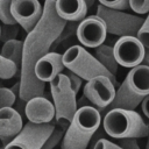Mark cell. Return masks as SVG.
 Listing matches in <instances>:
<instances>
[{"label":"cell","instance_id":"obj_1","mask_svg":"<svg viewBox=\"0 0 149 149\" xmlns=\"http://www.w3.org/2000/svg\"><path fill=\"white\" fill-rule=\"evenodd\" d=\"M65 23L66 21L61 19L55 10V0H44L41 20L27 33L23 41L19 80V98L22 101L44 93L45 83L36 78L34 68L36 62L51 50Z\"/></svg>","mask_w":149,"mask_h":149},{"label":"cell","instance_id":"obj_2","mask_svg":"<svg viewBox=\"0 0 149 149\" xmlns=\"http://www.w3.org/2000/svg\"><path fill=\"white\" fill-rule=\"evenodd\" d=\"M101 125V113L91 105L78 107L65 129L61 149H87Z\"/></svg>","mask_w":149,"mask_h":149},{"label":"cell","instance_id":"obj_3","mask_svg":"<svg viewBox=\"0 0 149 149\" xmlns=\"http://www.w3.org/2000/svg\"><path fill=\"white\" fill-rule=\"evenodd\" d=\"M104 132L113 139L135 137L149 135V126L135 109L111 108L101 120Z\"/></svg>","mask_w":149,"mask_h":149},{"label":"cell","instance_id":"obj_4","mask_svg":"<svg viewBox=\"0 0 149 149\" xmlns=\"http://www.w3.org/2000/svg\"><path fill=\"white\" fill-rule=\"evenodd\" d=\"M149 94V65L140 64L132 68L119 88L115 91V97L112 104L107 107L111 108H126L135 109L143 98Z\"/></svg>","mask_w":149,"mask_h":149},{"label":"cell","instance_id":"obj_5","mask_svg":"<svg viewBox=\"0 0 149 149\" xmlns=\"http://www.w3.org/2000/svg\"><path fill=\"white\" fill-rule=\"evenodd\" d=\"M63 63L66 70L78 74L83 80L87 81L98 76H106L114 84L116 83L115 76L105 69L99 61L80 44H74L64 51Z\"/></svg>","mask_w":149,"mask_h":149},{"label":"cell","instance_id":"obj_6","mask_svg":"<svg viewBox=\"0 0 149 149\" xmlns=\"http://www.w3.org/2000/svg\"><path fill=\"white\" fill-rule=\"evenodd\" d=\"M49 88L55 107V123L66 129L78 109L77 94L71 88L69 78L64 72L49 83Z\"/></svg>","mask_w":149,"mask_h":149},{"label":"cell","instance_id":"obj_7","mask_svg":"<svg viewBox=\"0 0 149 149\" xmlns=\"http://www.w3.org/2000/svg\"><path fill=\"white\" fill-rule=\"evenodd\" d=\"M105 23L107 34L115 36H136L144 19L140 15L129 14L123 10L107 8L102 5H98L97 13Z\"/></svg>","mask_w":149,"mask_h":149},{"label":"cell","instance_id":"obj_8","mask_svg":"<svg viewBox=\"0 0 149 149\" xmlns=\"http://www.w3.org/2000/svg\"><path fill=\"white\" fill-rule=\"evenodd\" d=\"M55 122L34 123L28 121L19 134L9 141L3 149H42L45 140L52 132Z\"/></svg>","mask_w":149,"mask_h":149},{"label":"cell","instance_id":"obj_9","mask_svg":"<svg viewBox=\"0 0 149 149\" xmlns=\"http://www.w3.org/2000/svg\"><path fill=\"white\" fill-rule=\"evenodd\" d=\"M115 85L108 77L98 76L85 83L83 94L91 106L95 107L101 113L112 104L115 97Z\"/></svg>","mask_w":149,"mask_h":149},{"label":"cell","instance_id":"obj_10","mask_svg":"<svg viewBox=\"0 0 149 149\" xmlns=\"http://www.w3.org/2000/svg\"><path fill=\"white\" fill-rule=\"evenodd\" d=\"M115 59L123 68H134L144 61L147 48L137 36H121L113 45Z\"/></svg>","mask_w":149,"mask_h":149},{"label":"cell","instance_id":"obj_11","mask_svg":"<svg viewBox=\"0 0 149 149\" xmlns=\"http://www.w3.org/2000/svg\"><path fill=\"white\" fill-rule=\"evenodd\" d=\"M76 37L80 45L86 48H97L102 44L107 37V30L104 21L98 15H90L79 21Z\"/></svg>","mask_w":149,"mask_h":149},{"label":"cell","instance_id":"obj_12","mask_svg":"<svg viewBox=\"0 0 149 149\" xmlns=\"http://www.w3.org/2000/svg\"><path fill=\"white\" fill-rule=\"evenodd\" d=\"M10 9L15 22L26 33L37 24L43 14V5L38 0H12Z\"/></svg>","mask_w":149,"mask_h":149},{"label":"cell","instance_id":"obj_13","mask_svg":"<svg viewBox=\"0 0 149 149\" xmlns=\"http://www.w3.org/2000/svg\"><path fill=\"white\" fill-rule=\"evenodd\" d=\"M24 114L28 121L34 123H49L55 121V107L51 100L36 95L26 101Z\"/></svg>","mask_w":149,"mask_h":149},{"label":"cell","instance_id":"obj_14","mask_svg":"<svg viewBox=\"0 0 149 149\" xmlns=\"http://www.w3.org/2000/svg\"><path fill=\"white\" fill-rule=\"evenodd\" d=\"M65 70L63 55L56 51H49L43 55L35 64L34 73L42 83H50Z\"/></svg>","mask_w":149,"mask_h":149},{"label":"cell","instance_id":"obj_15","mask_svg":"<svg viewBox=\"0 0 149 149\" xmlns=\"http://www.w3.org/2000/svg\"><path fill=\"white\" fill-rule=\"evenodd\" d=\"M23 127L22 116L13 107L0 109V142L5 147L12 141Z\"/></svg>","mask_w":149,"mask_h":149},{"label":"cell","instance_id":"obj_16","mask_svg":"<svg viewBox=\"0 0 149 149\" xmlns=\"http://www.w3.org/2000/svg\"><path fill=\"white\" fill-rule=\"evenodd\" d=\"M85 0H55V10L57 15L66 22H79L87 14Z\"/></svg>","mask_w":149,"mask_h":149},{"label":"cell","instance_id":"obj_17","mask_svg":"<svg viewBox=\"0 0 149 149\" xmlns=\"http://www.w3.org/2000/svg\"><path fill=\"white\" fill-rule=\"evenodd\" d=\"M94 57L112 74H114V76L116 74L119 64H118V62L115 59L113 47H111L108 44H105V43L98 45L97 48H94Z\"/></svg>","mask_w":149,"mask_h":149},{"label":"cell","instance_id":"obj_18","mask_svg":"<svg viewBox=\"0 0 149 149\" xmlns=\"http://www.w3.org/2000/svg\"><path fill=\"white\" fill-rule=\"evenodd\" d=\"M22 48H23V41L12 38V40L3 42L0 49V54L3 57L12 61L20 70V65L22 61Z\"/></svg>","mask_w":149,"mask_h":149},{"label":"cell","instance_id":"obj_19","mask_svg":"<svg viewBox=\"0 0 149 149\" xmlns=\"http://www.w3.org/2000/svg\"><path fill=\"white\" fill-rule=\"evenodd\" d=\"M17 73H20L19 68L0 54V79H12Z\"/></svg>","mask_w":149,"mask_h":149},{"label":"cell","instance_id":"obj_20","mask_svg":"<svg viewBox=\"0 0 149 149\" xmlns=\"http://www.w3.org/2000/svg\"><path fill=\"white\" fill-rule=\"evenodd\" d=\"M64 133H65V128L55 123L54 129L50 133V135L48 136V139L45 140L44 144L42 146V149H54L55 147H57L62 142Z\"/></svg>","mask_w":149,"mask_h":149},{"label":"cell","instance_id":"obj_21","mask_svg":"<svg viewBox=\"0 0 149 149\" xmlns=\"http://www.w3.org/2000/svg\"><path fill=\"white\" fill-rule=\"evenodd\" d=\"M12 0H0V22L2 24H15L10 9Z\"/></svg>","mask_w":149,"mask_h":149},{"label":"cell","instance_id":"obj_22","mask_svg":"<svg viewBox=\"0 0 149 149\" xmlns=\"http://www.w3.org/2000/svg\"><path fill=\"white\" fill-rule=\"evenodd\" d=\"M16 94L8 87H0V109L3 107H12L15 104Z\"/></svg>","mask_w":149,"mask_h":149},{"label":"cell","instance_id":"obj_23","mask_svg":"<svg viewBox=\"0 0 149 149\" xmlns=\"http://www.w3.org/2000/svg\"><path fill=\"white\" fill-rule=\"evenodd\" d=\"M17 23L15 24H0V41L6 42L12 38H16L19 34V28Z\"/></svg>","mask_w":149,"mask_h":149},{"label":"cell","instance_id":"obj_24","mask_svg":"<svg viewBox=\"0 0 149 149\" xmlns=\"http://www.w3.org/2000/svg\"><path fill=\"white\" fill-rule=\"evenodd\" d=\"M100 5L119 10H127L129 9V0H98Z\"/></svg>","mask_w":149,"mask_h":149},{"label":"cell","instance_id":"obj_25","mask_svg":"<svg viewBox=\"0 0 149 149\" xmlns=\"http://www.w3.org/2000/svg\"><path fill=\"white\" fill-rule=\"evenodd\" d=\"M136 36L143 43V45L147 49H149V12L147 13V17L144 19V21H143Z\"/></svg>","mask_w":149,"mask_h":149},{"label":"cell","instance_id":"obj_26","mask_svg":"<svg viewBox=\"0 0 149 149\" xmlns=\"http://www.w3.org/2000/svg\"><path fill=\"white\" fill-rule=\"evenodd\" d=\"M129 8L135 14H147L149 12V0H129Z\"/></svg>","mask_w":149,"mask_h":149},{"label":"cell","instance_id":"obj_27","mask_svg":"<svg viewBox=\"0 0 149 149\" xmlns=\"http://www.w3.org/2000/svg\"><path fill=\"white\" fill-rule=\"evenodd\" d=\"M66 71H68V72H66L65 74H66L68 78H69L70 86H71V88L73 90V92H74L76 94H78V93H79V90H80V87H81L83 79H81L78 74L73 73L72 71H69V70H66Z\"/></svg>","mask_w":149,"mask_h":149},{"label":"cell","instance_id":"obj_28","mask_svg":"<svg viewBox=\"0 0 149 149\" xmlns=\"http://www.w3.org/2000/svg\"><path fill=\"white\" fill-rule=\"evenodd\" d=\"M93 149H123V148H121L118 143H114L107 139L101 137L94 142Z\"/></svg>","mask_w":149,"mask_h":149},{"label":"cell","instance_id":"obj_29","mask_svg":"<svg viewBox=\"0 0 149 149\" xmlns=\"http://www.w3.org/2000/svg\"><path fill=\"white\" fill-rule=\"evenodd\" d=\"M118 144L123 148V149H141L139 143H137V139L135 137H126V139H119Z\"/></svg>","mask_w":149,"mask_h":149},{"label":"cell","instance_id":"obj_30","mask_svg":"<svg viewBox=\"0 0 149 149\" xmlns=\"http://www.w3.org/2000/svg\"><path fill=\"white\" fill-rule=\"evenodd\" d=\"M140 105H141V111H142L143 115L149 120V94L143 98V100L141 101Z\"/></svg>","mask_w":149,"mask_h":149},{"label":"cell","instance_id":"obj_31","mask_svg":"<svg viewBox=\"0 0 149 149\" xmlns=\"http://www.w3.org/2000/svg\"><path fill=\"white\" fill-rule=\"evenodd\" d=\"M144 64H147V65H149V49H147V51H146V56H144Z\"/></svg>","mask_w":149,"mask_h":149},{"label":"cell","instance_id":"obj_32","mask_svg":"<svg viewBox=\"0 0 149 149\" xmlns=\"http://www.w3.org/2000/svg\"><path fill=\"white\" fill-rule=\"evenodd\" d=\"M85 1H86L87 7H88V8H91V7L94 5V1H95V0H85Z\"/></svg>","mask_w":149,"mask_h":149},{"label":"cell","instance_id":"obj_33","mask_svg":"<svg viewBox=\"0 0 149 149\" xmlns=\"http://www.w3.org/2000/svg\"><path fill=\"white\" fill-rule=\"evenodd\" d=\"M148 149H149V146H148Z\"/></svg>","mask_w":149,"mask_h":149}]
</instances>
